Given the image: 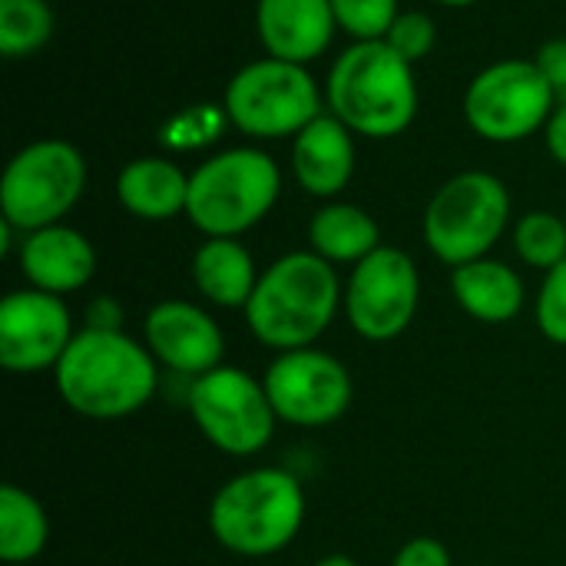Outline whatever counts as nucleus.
I'll return each mask as SVG.
<instances>
[{"instance_id":"nucleus-2","label":"nucleus","mask_w":566,"mask_h":566,"mask_svg":"<svg viewBox=\"0 0 566 566\" xmlns=\"http://www.w3.org/2000/svg\"><path fill=\"white\" fill-rule=\"evenodd\" d=\"M342 279L318 252H289L275 259L245 305V325L259 345L272 352L312 348L335 322L342 302Z\"/></svg>"},{"instance_id":"nucleus-18","label":"nucleus","mask_w":566,"mask_h":566,"mask_svg":"<svg viewBox=\"0 0 566 566\" xmlns=\"http://www.w3.org/2000/svg\"><path fill=\"white\" fill-rule=\"evenodd\" d=\"M119 206L146 222H169L186 212L189 176L163 156H143L119 169L116 176Z\"/></svg>"},{"instance_id":"nucleus-13","label":"nucleus","mask_w":566,"mask_h":566,"mask_svg":"<svg viewBox=\"0 0 566 566\" xmlns=\"http://www.w3.org/2000/svg\"><path fill=\"white\" fill-rule=\"evenodd\" d=\"M73 335V315L60 295L20 289L0 302V365L7 371L36 375L56 368Z\"/></svg>"},{"instance_id":"nucleus-8","label":"nucleus","mask_w":566,"mask_h":566,"mask_svg":"<svg viewBox=\"0 0 566 566\" xmlns=\"http://www.w3.org/2000/svg\"><path fill=\"white\" fill-rule=\"evenodd\" d=\"M86 192V159L66 139H36L0 176V216L17 232L60 226Z\"/></svg>"},{"instance_id":"nucleus-12","label":"nucleus","mask_w":566,"mask_h":566,"mask_svg":"<svg viewBox=\"0 0 566 566\" xmlns=\"http://www.w3.org/2000/svg\"><path fill=\"white\" fill-rule=\"evenodd\" d=\"M265 395L275 408V418L295 428H325L345 418L355 398L348 368L322 348L282 352L265 378Z\"/></svg>"},{"instance_id":"nucleus-7","label":"nucleus","mask_w":566,"mask_h":566,"mask_svg":"<svg viewBox=\"0 0 566 566\" xmlns=\"http://www.w3.org/2000/svg\"><path fill=\"white\" fill-rule=\"evenodd\" d=\"M232 126L252 139H295L325 109V93L302 63L262 56L226 83L222 96Z\"/></svg>"},{"instance_id":"nucleus-30","label":"nucleus","mask_w":566,"mask_h":566,"mask_svg":"<svg viewBox=\"0 0 566 566\" xmlns=\"http://www.w3.org/2000/svg\"><path fill=\"white\" fill-rule=\"evenodd\" d=\"M537 66L544 70V76L554 83L557 93H566V40L544 43L541 53H537Z\"/></svg>"},{"instance_id":"nucleus-3","label":"nucleus","mask_w":566,"mask_h":566,"mask_svg":"<svg viewBox=\"0 0 566 566\" xmlns=\"http://www.w3.org/2000/svg\"><path fill=\"white\" fill-rule=\"evenodd\" d=\"M325 106L355 136L395 139L418 116L415 63L385 40H358L328 70Z\"/></svg>"},{"instance_id":"nucleus-9","label":"nucleus","mask_w":566,"mask_h":566,"mask_svg":"<svg viewBox=\"0 0 566 566\" xmlns=\"http://www.w3.org/2000/svg\"><path fill=\"white\" fill-rule=\"evenodd\" d=\"M464 119L474 136L488 143H521L544 133L557 90L537 60H497L484 66L464 90Z\"/></svg>"},{"instance_id":"nucleus-14","label":"nucleus","mask_w":566,"mask_h":566,"mask_svg":"<svg viewBox=\"0 0 566 566\" xmlns=\"http://www.w3.org/2000/svg\"><path fill=\"white\" fill-rule=\"evenodd\" d=\"M143 335L146 348L163 368L192 381L216 371L226 355V335L219 322L202 305L182 298L156 302L146 312Z\"/></svg>"},{"instance_id":"nucleus-6","label":"nucleus","mask_w":566,"mask_h":566,"mask_svg":"<svg viewBox=\"0 0 566 566\" xmlns=\"http://www.w3.org/2000/svg\"><path fill=\"white\" fill-rule=\"evenodd\" d=\"M511 222V192L501 176L468 169L451 176L424 209V242L451 269L488 259Z\"/></svg>"},{"instance_id":"nucleus-1","label":"nucleus","mask_w":566,"mask_h":566,"mask_svg":"<svg viewBox=\"0 0 566 566\" xmlns=\"http://www.w3.org/2000/svg\"><path fill=\"white\" fill-rule=\"evenodd\" d=\"M70 411L93 421H119L143 411L159 388V361L126 332L80 328L53 368Z\"/></svg>"},{"instance_id":"nucleus-28","label":"nucleus","mask_w":566,"mask_h":566,"mask_svg":"<svg viewBox=\"0 0 566 566\" xmlns=\"http://www.w3.org/2000/svg\"><path fill=\"white\" fill-rule=\"evenodd\" d=\"M391 566H454V560H451V551L441 541H434V537H415V541H408L395 554V564Z\"/></svg>"},{"instance_id":"nucleus-5","label":"nucleus","mask_w":566,"mask_h":566,"mask_svg":"<svg viewBox=\"0 0 566 566\" xmlns=\"http://www.w3.org/2000/svg\"><path fill=\"white\" fill-rule=\"evenodd\" d=\"M279 196V163L265 149L232 146L189 172L186 216L206 239H239L272 212Z\"/></svg>"},{"instance_id":"nucleus-31","label":"nucleus","mask_w":566,"mask_h":566,"mask_svg":"<svg viewBox=\"0 0 566 566\" xmlns=\"http://www.w3.org/2000/svg\"><path fill=\"white\" fill-rule=\"evenodd\" d=\"M544 146H547L554 163L566 166V99L554 106V113L544 126Z\"/></svg>"},{"instance_id":"nucleus-21","label":"nucleus","mask_w":566,"mask_h":566,"mask_svg":"<svg viewBox=\"0 0 566 566\" xmlns=\"http://www.w3.org/2000/svg\"><path fill=\"white\" fill-rule=\"evenodd\" d=\"M308 245L332 265H358L381 249V229L355 202H325L308 222Z\"/></svg>"},{"instance_id":"nucleus-34","label":"nucleus","mask_w":566,"mask_h":566,"mask_svg":"<svg viewBox=\"0 0 566 566\" xmlns=\"http://www.w3.org/2000/svg\"><path fill=\"white\" fill-rule=\"evenodd\" d=\"M564 219H566V212H564Z\"/></svg>"},{"instance_id":"nucleus-19","label":"nucleus","mask_w":566,"mask_h":566,"mask_svg":"<svg viewBox=\"0 0 566 566\" xmlns=\"http://www.w3.org/2000/svg\"><path fill=\"white\" fill-rule=\"evenodd\" d=\"M451 292L458 305L484 325L514 322L527 302L524 279L507 262H497L491 255L451 269Z\"/></svg>"},{"instance_id":"nucleus-29","label":"nucleus","mask_w":566,"mask_h":566,"mask_svg":"<svg viewBox=\"0 0 566 566\" xmlns=\"http://www.w3.org/2000/svg\"><path fill=\"white\" fill-rule=\"evenodd\" d=\"M83 328H99V332H123V305L109 295H99L86 305V325Z\"/></svg>"},{"instance_id":"nucleus-22","label":"nucleus","mask_w":566,"mask_h":566,"mask_svg":"<svg viewBox=\"0 0 566 566\" xmlns=\"http://www.w3.org/2000/svg\"><path fill=\"white\" fill-rule=\"evenodd\" d=\"M50 541L46 511L33 494L17 484H3L0 491V560L30 564L43 554Z\"/></svg>"},{"instance_id":"nucleus-27","label":"nucleus","mask_w":566,"mask_h":566,"mask_svg":"<svg viewBox=\"0 0 566 566\" xmlns=\"http://www.w3.org/2000/svg\"><path fill=\"white\" fill-rule=\"evenodd\" d=\"M385 43H388L391 50H398L408 63H418V60H424V56L434 50V43H438V27H434V20H431L428 13H421V10H401L398 20L391 23L388 36H385Z\"/></svg>"},{"instance_id":"nucleus-17","label":"nucleus","mask_w":566,"mask_h":566,"mask_svg":"<svg viewBox=\"0 0 566 566\" xmlns=\"http://www.w3.org/2000/svg\"><path fill=\"white\" fill-rule=\"evenodd\" d=\"M292 176L315 199H335L355 176V133L328 109L292 139Z\"/></svg>"},{"instance_id":"nucleus-25","label":"nucleus","mask_w":566,"mask_h":566,"mask_svg":"<svg viewBox=\"0 0 566 566\" xmlns=\"http://www.w3.org/2000/svg\"><path fill=\"white\" fill-rule=\"evenodd\" d=\"M338 30L358 40H385L398 20V0H332Z\"/></svg>"},{"instance_id":"nucleus-16","label":"nucleus","mask_w":566,"mask_h":566,"mask_svg":"<svg viewBox=\"0 0 566 566\" xmlns=\"http://www.w3.org/2000/svg\"><path fill=\"white\" fill-rule=\"evenodd\" d=\"M20 272L27 275L30 289L50 295H70L90 285L96 275V249L93 242L73 226H46L27 232L17 252Z\"/></svg>"},{"instance_id":"nucleus-32","label":"nucleus","mask_w":566,"mask_h":566,"mask_svg":"<svg viewBox=\"0 0 566 566\" xmlns=\"http://www.w3.org/2000/svg\"><path fill=\"white\" fill-rule=\"evenodd\" d=\"M315 566H358L352 557H345V554H328V557H322Z\"/></svg>"},{"instance_id":"nucleus-20","label":"nucleus","mask_w":566,"mask_h":566,"mask_svg":"<svg viewBox=\"0 0 566 566\" xmlns=\"http://www.w3.org/2000/svg\"><path fill=\"white\" fill-rule=\"evenodd\" d=\"M259 269L252 252L239 239H206L192 255V282L196 292L216 308H242L249 305Z\"/></svg>"},{"instance_id":"nucleus-10","label":"nucleus","mask_w":566,"mask_h":566,"mask_svg":"<svg viewBox=\"0 0 566 566\" xmlns=\"http://www.w3.org/2000/svg\"><path fill=\"white\" fill-rule=\"evenodd\" d=\"M189 415L202 438L232 458H252L265 451L279 421L265 385L229 365H219L189 385Z\"/></svg>"},{"instance_id":"nucleus-33","label":"nucleus","mask_w":566,"mask_h":566,"mask_svg":"<svg viewBox=\"0 0 566 566\" xmlns=\"http://www.w3.org/2000/svg\"><path fill=\"white\" fill-rule=\"evenodd\" d=\"M434 3H441V7H474L478 0H434Z\"/></svg>"},{"instance_id":"nucleus-24","label":"nucleus","mask_w":566,"mask_h":566,"mask_svg":"<svg viewBox=\"0 0 566 566\" xmlns=\"http://www.w3.org/2000/svg\"><path fill=\"white\" fill-rule=\"evenodd\" d=\"M514 249L531 269L551 272L566 262V219L554 212H527L514 226Z\"/></svg>"},{"instance_id":"nucleus-4","label":"nucleus","mask_w":566,"mask_h":566,"mask_svg":"<svg viewBox=\"0 0 566 566\" xmlns=\"http://www.w3.org/2000/svg\"><path fill=\"white\" fill-rule=\"evenodd\" d=\"M305 491L282 468H252L226 481L209 504V531L229 554H282L305 524Z\"/></svg>"},{"instance_id":"nucleus-23","label":"nucleus","mask_w":566,"mask_h":566,"mask_svg":"<svg viewBox=\"0 0 566 566\" xmlns=\"http://www.w3.org/2000/svg\"><path fill=\"white\" fill-rule=\"evenodd\" d=\"M56 17L46 0H0V53L23 60L43 50L53 36Z\"/></svg>"},{"instance_id":"nucleus-15","label":"nucleus","mask_w":566,"mask_h":566,"mask_svg":"<svg viewBox=\"0 0 566 566\" xmlns=\"http://www.w3.org/2000/svg\"><path fill=\"white\" fill-rule=\"evenodd\" d=\"M255 30L265 56L308 66L332 46L338 20L332 0H259Z\"/></svg>"},{"instance_id":"nucleus-11","label":"nucleus","mask_w":566,"mask_h":566,"mask_svg":"<svg viewBox=\"0 0 566 566\" xmlns=\"http://www.w3.org/2000/svg\"><path fill=\"white\" fill-rule=\"evenodd\" d=\"M421 305V272L401 249L381 245L361 259L345 285V315L358 338L395 342L405 335Z\"/></svg>"},{"instance_id":"nucleus-26","label":"nucleus","mask_w":566,"mask_h":566,"mask_svg":"<svg viewBox=\"0 0 566 566\" xmlns=\"http://www.w3.org/2000/svg\"><path fill=\"white\" fill-rule=\"evenodd\" d=\"M537 328L547 342L566 348V262H560L557 269L544 272V285L537 292Z\"/></svg>"}]
</instances>
